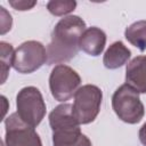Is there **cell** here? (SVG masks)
Returning <instances> with one entry per match:
<instances>
[{
  "mask_svg": "<svg viewBox=\"0 0 146 146\" xmlns=\"http://www.w3.org/2000/svg\"><path fill=\"white\" fill-rule=\"evenodd\" d=\"M86 29V22L76 15L59 19L54 26L51 40L47 47V64L58 65L74 58L80 50V39Z\"/></svg>",
  "mask_w": 146,
  "mask_h": 146,
  "instance_id": "cell-1",
  "label": "cell"
},
{
  "mask_svg": "<svg viewBox=\"0 0 146 146\" xmlns=\"http://www.w3.org/2000/svg\"><path fill=\"white\" fill-rule=\"evenodd\" d=\"M49 125L52 131V146H91L90 139L81 132L68 103H63L50 112Z\"/></svg>",
  "mask_w": 146,
  "mask_h": 146,
  "instance_id": "cell-2",
  "label": "cell"
},
{
  "mask_svg": "<svg viewBox=\"0 0 146 146\" xmlns=\"http://www.w3.org/2000/svg\"><path fill=\"white\" fill-rule=\"evenodd\" d=\"M112 107L116 116L129 124L140 122L145 114L139 92L127 83L120 86L114 91L112 96Z\"/></svg>",
  "mask_w": 146,
  "mask_h": 146,
  "instance_id": "cell-3",
  "label": "cell"
},
{
  "mask_svg": "<svg viewBox=\"0 0 146 146\" xmlns=\"http://www.w3.org/2000/svg\"><path fill=\"white\" fill-rule=\"evenodd\" d=\"M103 100L100 88L95 84H84L74 95L72 113L78 123L89 124L97 117Z\"/></svg>",
  "mask_w": 146,
  "mask_h": 146,
  "instance_id": "cell-4",
  "label": "cell"
},
{
  "mask_svg": "<svg viewBox=\"0 0 146 146\" xmlns=\"http://www.w3.org/2000/svg\"><path fill=\"white\" fill-rule=\"evenodd\" d=\"M16 108L21 120L32 128H36L46 115V103L36 87L29 86L21 89L16 96Z\"/></svg>",
  "mask_w": 146,
  "mask_h": 146,
  "instance_id": "cell-5",
  "label": "cell"
},
{
  "mask_svg": "<svg viewBox=\"0 0 146 146\" xmlns=\"http://www.w3.org/2000/svg\"><path fill=\"white\" fill-rule=\"evenodd\" d=\"M81 84L79 73L65 64L55 65L49 75V88L51 96L57 100L65 103L71 99Z\"/></svg>",
  "mask_w": 146,
  "mask_h": 146,
  "instance_id": "cell-6",
  "label": "cell"
},
{
  "mask_svg": "<svg viewBox=\"0 0 146 146\" xmlns=\"http://www.w3.org/2000/svg\"><path fill=\"white\" fill-rule=\"evenodd\" d=\"M48 60L47 49L35 40H29L15 49L13 67L22 74H30L39 70Z\"/></svg>",
  "mask_w": 146,
  "mask_h": 146,
  "instance_id": "cell-7",
  "label": "cell"
},
{
  "mask_svg": "<svg viewBox=\"0 0 146 146\" xmlns=\"http://www.w3.org/2000/svg\"><path fill=\"white\" fill-rule=\"evenodd\" d=\"M5 128L3 143L6 146H42L40 136L34 128L24 123L16 112L5 120Z\"/></svg>",
  "mask_w": 146,
  "mask_h": 146,
  "instance_id": "cell-8",
  "label": "cell"
},
{
  "mask_svg": "<svg viewBox=\"0 0 146 146\" xmlns=\"http://www.w3.org/2000/svg\"><path fill=\"white\" fill-rule=\"evenodd\" d=\"M125 83L139 94H146V55L135 57L127 65Z\"/></svg>",
  "mask_w": 146,
  "mask_h": 146,
  "instance_id": "cell-9",
  "label": "cell"
},
{
  "mask_svg": "<svg viewBox=\"0 0 146 146\" xmlns=\"http://www.w3.org/2000/svg\"><path fill=\"white\" fill-rule=\"evenodd\" d=\"M106 44V34L97 26L86 29L80 39V49L89 56H99Z\"/></svg>",
  "mask_w": 146,
  "mask_h": 146,
  "instance_id": "cell-10",
  "label": "cell"
},
{
  "mask_svg": "<svg viewBox=\"0 0 146 146\" xmlns=\"http://www.w3.org/2000/svg\"><path fill=\"white\" fill-rule=\"evenodd\" d=\"M130 56V49L122 41H115L105 51L103 57V64L108 70H116L123 66L129 60Z\"/></svg>",
  "mask_w": 146,
  "mask_h": 146,
  "instance_id": "cell-11",
  "label": "cell"
},
{
  "mask_svg": "<svg viewBox=\"0 0 146 146\" xmlns=\"http://www.w3.org/2000/svg\"><path fill=\"white\" fill-rule=\"evenodd\" d=\"M124 36L132 46L140 51L146 50V19L137 21L129 25L124 31Z\"/></svg>",
  "mask_w": 146,
  "mask_h": 146,
  "instance_id": "cell-12",
  "label": "cell"
},
{
  "mask_svg": "<svg viewBox=\"0 0 146 146\" xmlns=\"http://www.w3.org/2000/svg\"><path fill=\"white\" fill-rule=\"evenodd\" d=\"M0 48H1V83H5L7 80L9 70L14 63L15 50L10 43L5 41L0 42Z\"/></svg>",
  "mask_w": 146,
  "mask_h": 146,
  "instance_id": "cell-13",
  "label": "cell"
},
{
  "mask_svg": "<svg viewBox=\"0 0 146 146\" xmlns=\"http://www.w3.org/2000/svg\"><path fill=\"white\" fill-rule=\"evenodd\" d=\"M76 7V1L73 0H52L47 3L48 11L54 16H64L72 13Z\"/></svg>",
  "mask_w": 146,
  "mask_h": 146,
  "instance_id": "cell-14",
  "label": "cell"
},
{
  "mask_svg": "<svg viewBox=\"0 0 146 146\" xmlns=\"http://www.w3.org/2000/svg\"><path fill=\"white\" fill-rule=\"evenodd\" d=\"M0 11H1V34L3 35L8 31H10L13 25V18L11 15L3 7H0Z\"/></svg>",
  "mask_w": 146,
  "mask_h": 146,
  "instance_id": "cell-15",
  "label": "cell"
},
{
  "mask_svg": "<svg viewBox=\"0 0 146 146\" xmlns=\"http://www.w3.org/2000/svg\"><path fill=\"white\" fill-rule=\"evenodd\" d=\"M9 5L19 11H25L32 9L35 5L36 1H29V0H9Z\"/></svg>",
  "mask_w": 146,
  "mask_h": 146,
  "instance_id": "cell-16",
  "label": "cell"
},
{
  "mask_svg": "<svg viewBox=\"0 0 146 146\" xmlns=\"http://www.w3.org/2000/svg\"><path fill=\"white\" fill-rule=\"evenodd\" d=\"M138 138H139V141L141 143L143 146H146V122L141 125V128L139 129V132H138Z\"/></svg>",
  "mask_w": 146,
  "mask_h": 146,
  "instance_id": "cell-17",
  "label": "cell"
}]
</instances>
